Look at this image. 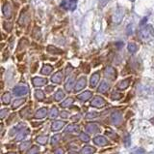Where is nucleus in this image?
<instances>
[{
    "label": "nucleus",
    "mask_w": 154,
    "mask_h": 154,
    "mask_svg": "<svg viewBox=\"0 0 154 154\" xmlns=\"http://www.w3.org/2000/svg\"><path fill=\"white\" fill-rule=\"evenodd\" d=\"M106 135L109 137H112V138H117L118 139V136H117L116 134H113V133H111L110 131H106Z\"/></svg>",
    "instance_id": "49530a36"
},
{
    "label": "nucleus",
    "mask_w": 154,
    "mask_h": 154,
    "mask_svg": "<svg viewBox=\"0 0 154 154\" xmlns=\"http://www.w3.org/2000/svg\"><path fill=\"white\" fill-rule=\"evenodd\" d=\"M13 92L15 96H22V95H26L28 93V88L25 85H17L14 88Z\"/></svg>",
    "instance_id": "f03ea898"
},
{
    "label": "nucleus",
    "mask_w": 154,
    "mask_h": 154,
    "mask_svg": "<svg viewBox=\"0 0 154 154\" xmlns=\"http://www.w3.org/2000/svg\"><path fill=\"white\" fill-rule=\"evenodd\" d=\"M99 73H94V75L91 77V79H90V86L92 87V88H94L95 86L97 85L98 81H99Z\"/></svg>",
    "instance_id": "6e6552de"
},
{
    "label": "nucleus",
    "mask_w": 154,
    "mask_h": 154,
    "mask_svg": "<svg viewBox=\"0 0 154 154\" xmlns=\"http://www.w3.org/2000/svg\"><path fill=\"white\" fill-rule=\"evenodd\" d=\"M31 145V142H22L20 145V149L21 150H25L26 148H27L29 145Z\"/></svg>",
    "instance_id": "a19ab883"
},
{
    "label": "nucleus",
    "mask_w": 154,
    "mask_h": 154,
    "mask_svg": "<svg viewBox=\"0 0 154 154\" xmlns=\"http://www.w3.org/2000/svg\"><path fill=\"white\" fill-rule=\"evenodd\" d=\"M105 77L111 79H115L117 77V72L113 67H107L105 69Z\"/></svg>",
    "instance_id": "0eeeda50"
},
{
    "label": "nucleus",
    "mask_w": 154,
    "mask_h": 154,
    "mask_svg": "<svg viewBox=\"0 0 154 154\" xmlns=\"http://www.w3.org/2000/svg\"><path fill=\"white\" fill-rule=\"evenodd\" d=\"M133 153L134 154H144L145 153V150L142 149V148H138V149L133 151Z\"/></svg>",
    "instance_id": "a18cd8bd"
},
{
    "label": "nucleus",
    "mask_w": 154,
    "mask_h": 154,
    "mask_svg": "<svg viewBox=\"0 0 154 154\" xmlns=\"http://www.w3.org/2000/svg\"><path fill=\"white\" fill-rule=\"evenodd\" d=\"M92 97V92L91 91H85L83 92V93H81L80 95H78L77 96V98H78L80 101H87V100H89L90 98Z\"/></svg>",
    "instance_id": "f3484780"
},
{
    "label": "nucleus",
    "mask_w": 154,
    "mask_h": 154,
    "mask_svg": "<svg viewBox=\"0 0 154 154\" xmlns=\"http://www.w3.org/2000/svg\"><path fill=\"white\" fill-rule=\"evenodd\" d=\"M28 134H29V129L21 130V131L19 132V134L17 135V138H15V140H23L26 136H27Z\"/></svg>",
    "instance_id": "412c9836"
},
{
    "label": "nucleus",
    "mask_w": 154,
    "mask_h": 154,
    "mask_svg": "<svg viewBox=\"0 0 154 154\" xmlns=\"http://www.w3.org/2000/svg\"><path fill=\"white\" fill-rule=\"evenodd\" d=\"M47 113H48V111H47V109L46 108H42V109H40V110L35 113V117L37 119H42V118L46 117V116L47 115Z\"/></svg>",
    "instance_id": "9d476101"
},
{
    "label": "nucleus",
    "mask_w": 154,
    "mask_h": 154,
    "mask_svg": "<svg viewBox=\"0 0 154 154\" xmlns=\"http://www.w3.org/2000/svg\"><path fill=\"white\" fill-rule=\"evenodd\" d=\"M35 96L38 100L42 101L44 99V91H42V90H37V91L35 92Z\"/></svg>",
    "instance_id": "2f4dec72"
},
{
    "label": "nucleus",
    "mask_w": 154,
    "mask_h": 154,
    "mask_svg": "<svg viewBox=\"0 0 154 154\" xmlns=\"http://www.w3.org/2000/svg\"><path fill=\"white\" fill-rule=\"evenodd\" d=\"M150 31H151L150 26H148V27H145L144 29H142V31H141V37H142L143 39H145L150 34Z\"/></svg>",
    "instance_id": "5701e85b"
},
{
    "label": "nucleus",
    "mask_w": 154,
    "mask_h": 154,
    "mask_svg": "<svg viewBox=\"0 0 154 154\" xmlns=\"http://www.w3.org/2000/svg\"><path fill=\"white\" fill-rule=\"evenodd\" d=\"M63 79V73L61 71H58L55 75L52 76L51 78V81L54 83H60Z\"/></svg>",
    "instance_id": "f8f14e48"
},
{
    "label": "nucleus",
    "mask_w": 154,
    "mask_h": 154,
    "mask_svg": "<svg viewBox=\"0 0 154 154\" xmlns=\"http://www.w3.org/2000/svg\"><path fill=\"white\" fill-rule=\"evenodd\" d=\"M130 81H131V79H123V81H119V83H118V88L121 89V90L126 89L127 87L130 85Z\"/></svg>",
    "instance_id": "ddd939ff"
},
{
    "label": "nucleus",
    "mask_w": 154,
    "mask_h": 154,
    "mask_svg": "<svg viewBox=\"0 0 154 154\" xmlns=\"http://www.w3.org/2000/svg\"><path fill=\"white\" fill-rule=\"evenodd\" d=\"M32 83L35 86H44V84H46L47 79L44 78H40V77H36V78H33L32 79Z\"/></svg>",
    "instance_id": "423d86ee"
},
{
    "label": "nucleus",
    "mask_w": 154,
    "mask_h": 154,
    "mask_svg": "<svg viewBox=\"0 0 154 154\" xmlns=\"http://www.w3.org/2000/svg\"><path fill=\"white\" fill-rule=\"evenodd\" d=\"M74 81H75V78H74V77H70V78L68 79L67 83L65 84V88L67 91H70V90L72 89V87L74 85Z\"/></svg>",
    "instance_id": "4468645a"
},
{
    "label": "nucleus",
    "mask_w": 154,
    "mask_h": 154,
    "mask_svg": "<svg viewBox=\"0 0 154 154\" xmlns=\"http://www.w3.org/2000/svg\"><path fill=\"white\" fill-rule=\"evenodd\" d=\"M36 140L40 143V145H46L47 142V137L46 136H39V137H37Z\"/></svg>",
    "instance_id": "c756f323"
},
{
    "label": "nucleus",
    "mask_w": 154,
    "mask_h": 154,
    "mask_svg": "<svg viewBox=\"0 0 154 154\" xmlns=\"http://www.w3.org/2000/svg\"><path fill=\"white\" fill-rule=\"evenodd\" d=\"M68 154H77V153H76V152H70Z\"/></svg>",
    "instance_id": "864d4df0"
},
{
    "label": "nucleus",
    "mask_w": 154,
    "mask_h": 154,
    "mask_svg": "<svg viewBox=\"0 0 154 154\" xmlns=\"http://www.w3.org/2000/svg\"><path fill=\"white\" fill-rule=\"evenodd\" d=\"M65 126V122L64 121H55L52 123V130L53 131H59L63 128V127Z\"/></svg>",
    "instance_id": "2eb2a0df"
},
{
    "label": "nucleus",
    "mask_w": 154,
    "mask_h": 154,
    "mask_svg": "<svg viewBox=\"0 0 154 154\" xmlns=\"http://www.w3.org/2000/svg\"><path fill=\"white\" fill-rule=\"evenodd\" d=\"M29 113H30V109H29V107H26L23 109V110L20 111V115L22 116V117H27Z\"/></svg>",
    "instance_id": "473e14b6"
},
{
    "label": "nucleus",
    "mask_w": 154,
    "mask_h": 154,
    "mask_svg": "<svg viewBox=\"0 0 154 154\" xmlns=\"http://www.w3.org/2000/svg\"><path fill=\"white\" fill-rule=\"evenodd\" d=\"M29 20V17L26 14H22L21 15V17L19 18V23L20 25H26V23L28 22Z\"/></svg>",
    "instance_id": "bb28decb"
},
{
    "label": "nucleus",
    "mask_w": 154,
    "mask_h": 154,
    "mask_svg": "<svg viewBox=\"0 0 154 154\" xmlns=\"http://www.w3.org/2000/svg\"><path fill=\"white\" fill-rule=\"evenodd\" d=\"M86 131L90 133H97L99 132V127L96 123H90L86 126Z\"/></svg>",
    "instance_id": "9b49d317"
},
{
    "label": "nucleus",
    "mask_w": 154,
    "mask_h": 154,
    "mask_svg": "<svg viewBox=\"0 0 154 154\" xmlns=\"http://www.w3.org/2000/svg\"><path fill=\"white\" fill-rule=\"evenodd\" d=\"M109 88H110L109 83H106V81H102V83H100L99 87H98V92H100V93H105Z\"/></svg>",
    "instance_id": "6ab92c4d"
},
{
    "label": "nucleus",
    "mask_w": 154,
    "mask_h": 154,
    "mask_svg": "<svg viewBox=\"0 0 154 154\" xmlns=\"http://www.w3.org/2000/svg\"><path fill=\"white\" fill-rule=\"evenodd\" d=\"M4 27L5 29L8 31V32H10L11 30H12V22H6L4 23Z\"/></svg>",
    "instance_id": "ea45409f"
},
{
    "label": "nucleus",
    "mask_w": 154,
    "mask_h": 154,
    "mask_svg": "<svg viewBox=\"0 0 154 154\" xmlns=\"http://www.w3.org/2000/svg\"><path fill=\"white\" fill-rule=\"evenodd\" d=\"M25 102V99H17V100H15V102L13 103V109H17L19 106H21L23 104V103Z\"/></svg>",
    "instance_id": "cd10ccee"
},
{
    "label": "nucleus",
    "mask_w": 154,
    "mask_h": 154,
    "mask_svg": "<svg viewBox=\"0 0 154 154\" xmlns=\"http://www.w3.org/2000/svg\"><path fill=\"white\" fill-rule=\"evenodd\" d=\"M53 89H54V86H53V85H49V86H47L46 88V92H51Z\"/></svg>",
    "instance_id": "09e8293b"
},
{
    "label": "nucleus",
    "mask_w": 154,
    "mask_h": 154,
    "mask_svg": "<svg viewBox=\"0 0 154 154\" xmlns=\"http://www.w3.org/2000/svg\"><path fill=\"white\" fill-rule=\"evenodd\" d=\"M123 121V115L119 111H114L111 115V122L114 125H119Z\"/></svg>",
    "instance_id": "f257e3e1"
},
{
    "label": "nucleus",
    "mask_w": 154,
    "mask_h": 154,
    "mask_svg": "<svg viewBox=\"0 0 154 154\" xmlns=\"http://www.w3.org/2000/svg\"><path fill=\"white\" fill-rule=\"evenodd\" d=\"M78 131H79V126L76 125V124H71V125L68 126L65 130L66 133H73V132H78Z\"/></svg>",
    "instance_id": "aec40b11"
},
{
    "label": "nucleus",
    "mask_w": 154,
    "mask_h": 154,
    "mask_svg": "<svg viewBox=\"0 0 154 154\" xmlns=\"http://www.w3.org/2000/svg\"><path fill=\"white\" fill-rule=\"evenodd\" d=\"M79 118H80V117H79V116L77 115V116H74V117L71 118V120H72V121H78V120H79Z\"/></svg>",
    "instance_id": "603ef678"
},
{
    "label": "nucleus",
    "mask_w": 154,
    "mask_h": 154,
    "mask_svg": "<svg viewBox=\"0 0 154 154\" xmlns=\"http://www.w3.org/2000/svg\"><path fill=\"white\" fill-rule=\"evenodd\" d=\"M137 50H138V47H137L136 44L130 43V44L128 45V50H129L130 52H131V54H134V52H136Z\"/></svg>",
    "instance_id": "72a5a7b5"
},
{
    "label": "nucleus",
    "mask_w": 154,
    "mask_h": 154,
    "mask_svg": "<svg viewBox=\"0 0 154 154\" xmlns=\"http://www.w3.org/2000/svg\"><path fill=\"white\" fill-rule=\"evenodd\" d=\"M73 103V99L72 98H68V99H66L64 102L61 103V106H62L63 108H66V107H68V106H70L71 104Z\"/></svg>",
    "instance_id": "c85d7f7f"
},
{
    "label": "nucleus",
    "mask_w": 154,
    "mask_h": 154,
    "mask_svg": "<svg viewBox=\"0 0 154 154\" xmlns=\"http://www.w3.org/2000/svg\"><path fill=\"white\" fill-rule=\"evenodd\" d=\"M8 154H15V152H10V153H8Z\"/></svg>",
    "instance_id": "5fc2aeb1"
},
{
    "label": "nucleus",
    "mask_w": 154,
    "mask_h": 154,
    "mask_svg": "<svg viewBox=\"0 0 154 154\" xmlns=\"http://www.w3.org/2000/svg\"><path fill=\"white\" fill-rule=\"evenodd\" d=\"M28 45V41L26 39H22V40H20V42H19V45H18V49L17 50H20L21 49V47H22V49H24V47H26Z\"/></svg>",
    "instance_id": "c9c22d12"
},
{
    "label": "nucleus",
    "mask_w": 154,
    "mask_h": 154,
    "mask_svg": "<svg viewBox=\"0 0 154 154\" xmlns=\"http://www.w3.org/2000/svg\"><path fill=\"white\" fill-rule=\"evenodd\" d=\"M8 113H9V110H8V109H4V110H1V115H0V116H1V119H3L5 116L8 115Z\"/></svg>",
    "instance_id": "c03bdc74"
},
{
    "label": "nucleus",
    "mask_w": 154,
    "mask_h": 154,
    "mask_svg": "<svg viewBox=\"0 0 154 154\" xmlns=\"http://www.w3.org/2000/svg\"><path fill=\"white\" fill-rule=\"evenodd\" d=\"M2 103L5 105H8L10 103L11 101V94L9 93V92H6L5 94H3V96H2Z\"/></svg>",
    "instance_id": "a878e982"
},
{
    "label": "nucleus",
    "mask_w": 154,
    "mask_h": 154,
    "mask_svg": "<svg viewBox=\"0 0 154 154\" xmlns=\"http://www.w3.org/2000/svg\"><path fill=\"white\" fill-rule=\"evenodd\" d=\"M79 138H80V140H82L83 142H88L90 140L89 135H87L86 133H81L80 136H79Z\"/></svg>",
    "instance_id": "4c0bfd02"
},
{
    "label": "nucleus",
    "mask_w": 154,
    "mask_h": 154,
    "mask_svg": "<svg viewBox=\"0 0 154 154\" xmlns=\"http://www.w3.org/2000/svg\"><path fill=\"white\" fill-rule=\"evenodd\" d=\"M123 97V94L121 93H119V92H113L112 95H111V98H112L113 100H119V99H121V98Z\"/></svg>",
    "instance_id": "e433bc0d"
},
{
    "label": "nucleus",
    "mask_w": 154,
    "mask_h": 154,
    "mask_svg": "<svg viewBox=\"0 0 154 154\" xmlns=\"http://www.w3.org/2000/svg\"><path fill=\"white\" fill-rule=\"evenodd\" d=\"M3 13L4 16L6 18H11L12 17V7H11L10 4H5L3 6Z\"/></svg>",
    "instance_id": "dca6fc26"
},
{
    "label": "nucleus",
    "mask_w": 154,
    "mask_h": 154,
    "mask_svg": "<svg viewBox=\"0 0 154 154\" xmlns=\"http://www.w3.org/2000/svg\"><path fill=\"white\" fill-rule=\"evenodd\" d=\"M52 70H53L52 66L44 65V67H42V75H49V74L52 72Z\"/></svg>",
    "instance_id": "b1692460"
},
{
    "label": "nucleus",
    "mask_w": 154,
    "mask_h": 154,
    "mask_svg": "<svg viewBox=\"0 0 154 154\" xmlns=\"http://www.w3.org/2000/svg\"><path fill=\"white\" fill-rule=\"evenodd\" d=\"M96 116H98V113H94V111H92V113H87L86 118H87V119H91V118H94V117H96Z\"/></svg>",
    "instance_id": "58836bf2"
},
{
    "label": "nucleus",
    "mask_w": 154,
    "mask_h": 154,
    "mask_svg": "<svg viewBox=\"0 0 154 154\" xmlns=\"http://www.w3.org/2000/svg\"><path fill=\"white\" fill-rule=\"evenodd\" d=\"M95 152V148L92 147H85L84 148H82L80 154H92Z\"/></svg>",
    "instance_id": "4be33fe9"
},
{
    "label": "nucleus",
    "mask_w": 154,
    "mask_h": 154,
    "mask_svg": "<svg viewBox=\"0 0 154 154\" xmlns=\"http://www.w3.org/2000/svg\"><path fill=\"white\" fill-rule=\"evenodd\" d=\"M58 115H59V111H58V109L56 107H53L51 109V111H50V115L49 116L51 118H55V117H57Z\"/></svg>",
    "instance_id": "7c9ffc66"
},
{
    "label": "nucleus",
    "mask_w": 154,
    "mask_h": 154,
    "mask_svg": "<svg viewBox=\"0 0 154 154\" xmlns=\"http://www.w3.org/2000/svg\"><path fill=\"white\" fill-rule=\"evenodd\" d=\"M64 98H65V93H64L61 89L58 90V91L54 95V99L56 101H61V100H63Z\"/></svg>",
    "instance_id": "393cba45"
},
{
    "label": "nucleus",
    "mask_w": 154,
    "mask_h": 154,
    "mask_svg": "<svg viewBox=\"0 0 154 154\" xmlns=\"http://www.w3.org/2000/svg\"><path fill=\"white\" fill-rule=\"evenodd\" d=\"M94 142L95 143L96 145H100V147H102V145H107V139H106L105 137L103 136H97L95 137L94 139Z\"/></svg>",
    "instance_id": "1a4fd4ad"
},
{
    "label": "nucleus",
    "mask_w": 154,
    "mask_h": 154,
    "mask_svg": "<svg viewBox=\"0 0 154 154\" xmlns=\"http://www.w3.org/2000/svg\"><path fill=\"white\" fill-rule=\"evenodd\" d=\"M86 85H87V79H86V78L82 77V78H80L78 81H77L76 84L74 85V92L80 91V90L83 89Z\"/></svg>",
    "instance_id": "20e7f679"
},
{
    "label": "nucleus",
    "mask_w": 154,
    "mask_h": 154,
    "mask_svg": "<svg viewBox=\"0 0 154 154\" xmlns=\"http://www.w3.org/2000/svg\"><path fill=\"white\" fill-rule=\"evenodd\" d=\"M130 143H131V142H130V136L129 135H126L125 139H124V145L125 147H130Z\"/></svg>",
    "instance_id": "37998d69"
},
{
    "label": "nucleus",
    "mask_w": 154,
    "mask_h": 154,
    "mask_svg": "<svg viewBox=\"0 0 154 154\" xmlns=\"http://www.w3.org/2000/svg\"><path fill=\"white\" fill-rule=\"evenodd\" d=\"M60 140H61V136H60V135H55V136H53V137H52L51 145H57V143L60 142Z\"/></svg>",
    "instance_id": "f704fd0d"
},
{
    "label": "nucleus",
    "mask_w": 154,
    "mask_h": 154,
    "mask_svg": "<svg viewBox=\"0 0 154 154\" xmlns=\"http://www.w3.org/2000/svg\"><path fill=\"white\" fill-rule=\"evenodd\" d=\"M71 71H72V67H71V66H68L67 69H66V72H67V75H68V74H70Z\"/></svg>",
    "instance_id": "8fccbe9b"
},
{
    "label": "nucleus",
    "mask_w": 154,
    "mask_h": 154,
    "mask_svg": "<svg viewBox=\"0 0 154 154\" xmlns=\"http://www.w3.org/2000/svg\"><path fill=\"white\" fill-rule=\"evenodd\" d=\"M47 52L49 54H63V50L58 49V47H54V46H48L47 47Z\"/></svg>",
    "instance_id": "a211bd4d"
},
{
    "label": "nucleus",
    "mask_w": 154,
    "mask_h": 154,
    "mask_svg": "<svg viewBox=\"0 0 154 154\" xmlns=\"http://www.w3.org/2000/svg\"><path fill=\"white\" fill-rule=\"evenodd\" d=\"M61 116H62L63 118H67L68 117V111H62V113H61Z\"/></svg>",
    "instance_id": "de8ad7c7"
},
{
    "label": "nucleus",
    "mask_w": 154,
    "mask_h": 154,
    "mask_svg": "<svg viewBox=\"0 0 154 154\" xmlns=\"http://www.w3.org/2000/svg\"><path fill=\"white\" fill-rule=\"evenodd\" d=\"M28 154H39V147H33L28 152Z\"/></svg>",
    "instance_id": "79ce46f5"
},
{
    "label": "nucleus",
    "mask_w": 154,
    "mask_h": 154,
    "mask_svg": "<svg viewBox=\"0 0 154 154\" xmlns=\"http://www.w3.org/2000/svg\"><path fill=\"white\" fill-rule=\"evenodd\" d=\"M54 154H64V151L61 149V148H58V149L55 150Z\"/></svg>",
    "instance_id": "3c124183"
},
{
    "label": "nucleus",
    "mask_w": 154,
    "mask_h": 154,
    "mask_svg": "<svg viewBox=\"0 0 154 154\" xmlns=\"http://www.w3.org/2000/svg\"><path fill=\"white\" fill-rule=\"evenodd\" d=\"M106 104L105 100L100 96H95L94 99L91 101V106L92 107H96V108H101Z\"/></svg>",
    "instance_id": "7ed1b4c3"
},
{
    "label": "nucleus",
    "mask_w": 154,
    "mask_h": 154,
    "mask_svg": "<svg viewBox=\"0 0 154 154\" xmlns=\"http://www.w3.org/2000/svg\"><path fill=\"white\" fill-rule=\"evenodd\" d=\"M77 0H63L62 7L67 10H73L75 8V3Z\"/></svg>",
    "instance_id": "39448f33"
}]
</instances>
